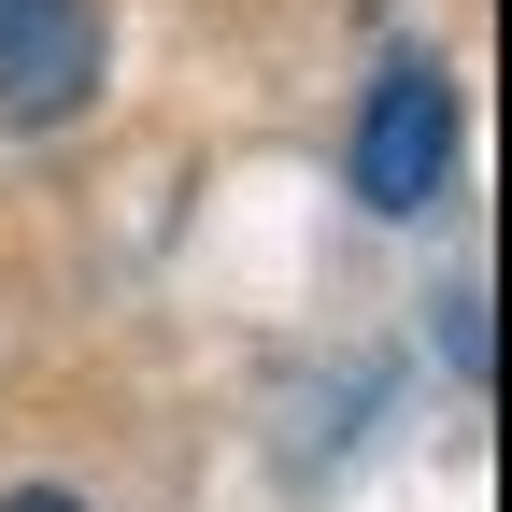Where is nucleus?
Masks as SVG:
<instances>
[{
    "label": "nucleus",
    "mask_w": 512,
    "mask_h": 512,
    "mask_svg": "<svg viewBox=\"0 0 512 512\" xmlns=\"http://www.w3.org/2000/svg\"><path fill=\"white\" fill-rule=\"evenodd\" d=\"M100 100V0H0V128H57Z\"/></svg>",
    "instance_id": "2"
},
{
    "label": "nucleus",
    "mask_w": 512,
    "mask_h": 512,
    "mask_svg": "<svg viewBox=\"0 0 512 512\" xmlns=\"http://www.w3.org/2000/svg\"><path fill=\"white\" fill-rule=\"evenodd\" d=\"M441 356H456L470 384L498 370V328H484V285H456V299H441Z\"/></svg>",
    "instance_id": "3"
},
{
    "label": "nucleus",
    "mask_w": 512,
    "mask_h": 512,
    "mask_svg": "<svg viewBox=\"0 0 512 512\" xmlns=\"http://www.w3.org/2000/svg\"><path fill=\"white\" fill-rule=\"evenodd\" d=\"M0 512H86V498L72 484H29V498H0Z\"/></svg>",
    "instance_id": "4"
},
{
    "label": "nucleus",
    "mask_w": 512,
    "mask_h": 512,
    "mask_svg": "<svg viewBox=\"0 0 512 512\" xmlns=\"http://www.w3.org/2000/svg\"><path fill=\"white\" fill-rule=\"evenodd\" d=\"M441 171H456V86L427 72V57H399V72L370 86V128H356V185L370 214H427Z\"/></svg>",
    "instance_id": "1"
}]
</instances>
